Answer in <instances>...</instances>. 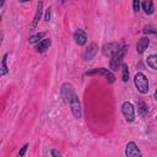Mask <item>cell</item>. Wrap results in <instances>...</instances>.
<instances>
[{
  "label": "cell",
  "mask_w": 157,
  "mask_h": 157,
  "mask_svg": "<svg viewBox=\"0 0 157 157\" xmlns=\"http://www.w3.org/2000/svg\"><path fill=\"white\" fill-rule=\"evenodd\" d=\"M153 98H155V101L157 102V88L155 90V94H153Z\"/></svg>",
  "instance_id": "cell-25"
},
{
  "label": "cell",
  "mask_w": 157,
  "mask_h": 157,
  "mask_svg": "<svg viewBox=\"0 0 157 157\" xmlns=\"http://www.w3.org/2000/svg\"><path fill=\"white\" fill-rule=\"evenodd\" d=\"M65 1H66V0H61V2H63V4H64V2H65Z\"/></svg>",
  "instance_id": "cell-27"
},
{
  "label": "cell",
  "mask_w": 157,
  "mask_h": 157,
  "mask_svg": "<svg viewBox=\"0 0 157 157\" xmlns=\"http://www.w3.org/2000/svg\"><path fill=\"white\" fill-rule=\"evenodd\" d=\"M74 94H75L74 86H72L70 82H65V83L61 85V88H60V96H61V98H63V101H64L65 104L69 105V103H70V101H71V98H72Z\"/></svg>",
  "instance_id": "cell-4"
},
{
  "label": "cell",
  "mask_w": 157,
  "mask_h": 157,
  "mask_svg": "<svg viewBox=\"0 0 157 157\" xmlns=\"http://www.w3.org/2000/svg\"><path fill=\"white\" fill-rule=\"evenodd\" d=\"M42 13H43V1H39L38 5H37L36 13H34V16H33L32 23H31V26H29V31H33V29L37 27V25H38L40 17H42Z\"/></svg>",
  "instance_id": "cell-10"
},
{
  "label": "cell",
  "mask_w": 157,
  "mask_h": 157,
  "mask_svg": "<svg viewBox=\"0 0 157 157\" xmlns=\"http://www.w3.org/2000/svg\"><path fill=\"white\" fill-rule=\"evenodd\" d=\"M6 61H7V54H4L2 60H1V69H0V75L1 76H5L9 72V67H7Z\"/></svg>",
  "instance_id": "cell-17"
},
{
  "label": "cell",
  "mask_w": 157,
  "mask_h": 157,
  "mask_svg": "<svg viewBox=\"0 0 157 157\" xmlns=\"http://www.w3.org/2000/svg\"><path fill=\"white\" fill-rule=\"evenodd\" d=\"M50 44H52V39L50 38H44V39H42L40 42H38L36 44L34 49H36L37 53H44L47 49H49Z\"/></svg>",
  "instance_id": "cell-13"
},
{
  "label": "cell",
  "mask_w": 157,
  "mask_h": 157,
  "mask_svg": "<svg viewBox=\"0 0 157 157\" xmlns=\"http://www.w3.org/2000/svg\"><path fill=\"white\" fill-rule=\"evenodd\" d=\"M52 156H55V157H60L61 156V153L59 152V151H56V150H50V152H49Z\"/></svg>",
  "instance_id": "cell-24"
},
{
  "label": "cell",
  "mask_w": 157,
  "mask_h": 157,
  "mask_svg": "<svg viewBox=\"0 0 157 157\" xmlns=\"http://www.w3.org/2000/svg\"><path fill=\"white\" fill-rule=\"evenodd\" d=\"M134 83L141 94H146L148 92V78L145 76V74L136 72L134 76Z\"/></svg>",
  "instance_id": "cell-2"
},
{
  "label": "cell",
  "mask_w": 157,
  "mask_h": 157,
  "mask_svg": "<svg viewBox=\"0 0 157 157\" xmlns=\"http://www.w3.org/2000/svg\"><path fill=\"white\" fill-rule=\"evenodd\" d=\"M150 45V38L148 37H141L137 43H136V52L139 54H144L146 52V49Z\"/></svg>",
  "instance_id": "cell-12"
},
{
  "label": "cell",
  "mask_w": 157,
  "mask_h": 157,
  "mask_svg": "<svg viewBox=\"0 0 157 157\" xmlns=\"http://www.w3.org/2000/svg\"><path fill=\"white\" fill-rule=\"evenodd\" d=\"M146 63L151 69L157 70V54H151L150 56H147Z\"/></svg>",
  "instance_id": "cell-15"
},
{
  "label": "cell",
  "mask_w": 157,
  "mask_h": 157,
  "mask_svg": "<svg viewBox=\"0 0 157 157\" xmlns=\"http://www.w3.org/2000/svg\"><path fill=\"white\" fill-rule=\"evenodd\" d=\"M141 7V0H132V10L134 12H139Z\"/></svg>",
  "instance_id": "cell-21"
},
{
  "label": "cell",
  "mask_w": 157,
  "mask_h": 157,
  "mask_svg": "<svg viewBox=\"0 0 157 157\" xmlns=\"http://www.w3.org/2000/svg\"><path fill=\"white\" fill-rule=\"evenodd\" d=\"M74 39H75V43L77 45H85L86 42H87V34L83 29H76L75 33H74Z\"/></svg>",
  "instance_id": "cell-11"
},
{
  "label": "cell",
  "mask_w": 157,
  "mask_h": 157,
  "mask_svg": "<svg viewBox=\"0 0 157 157\" xmlns=\"http://www.w3.org/2000/svg\"><path fill=\"white\" fill-rule=\"evenodd\" d=\"M44 36H45L44 32H38V33H36V34H32V36L28 38V42L32 43V44L38 43V42H40V40L44 38Z\"/></svg>",
  "instance_id": "cell-16"
},
{
  "label": "cell",
  "mask_w": 157,
  "mask_h": 157,
  "mask_svg": "<svg viewBox=\"0 0 157 157\" xmlns=\"http://www.w3.org/2000/svg\"><path fill=\"white\" fill-rule=\"evenodd\" d=\"M92 75H101V76H103V77L107 80L108 83H113V82L115 81L114 74H113L110 70L105 69V67H97V69H93V70H91V71L85 72V76H92Z\"/></svg>",
  "instance_id": "cell-3"
},
{
  "label": "cell",
  "mask_w": 157,
  "mask_h": 157,
  "mask_svg": "<svg viewBox=\"0 0 157 157\" xmlns=\"http://www.w3.org/2000/svg\"><path fill=\"white\" fill-rule=\"evenodd\" d=\"M69 107H70V110L72 113V115L76 118V119H80L82 117V110H81V103H80V99H78V96L75 93L69 103Z\"/></svg>",
  "instance_id": "cell-6"
},
{
  "label": "cell",
  "mask_w": 157,
  "mask_h": 157,
  "mask_svg": "<svg viewBox=\"0 0 157 157\" xmlns=\"http://www.w3.org/2000/svg\"><path fill=\"white\" fill-rule=\"evenodd\" d=\"M28 146H29L28 144H25V145H23V147H22V148H21V151L18 152V157H22V156H23V155L26 153V151H27Z\"/></svg>",
  "instance_id": "cell-23"
},
{
  "label": "cell",
  "mask_w": 157,
  "mask_h": 157,
  "mask_svg": "<svg viewBox=\"0 0 157 157\" xmlns=\"http://www.w3.org/2000/svg\"><path fill=\"white\" fill-rule=\"evenodd\" d=\"M121 80L123 82H128L129 80V67L126 64H121Z\"/></svg>",
  "instance_id": "cell-18"
},
{
  "label": "cell",
  "mask_w": 157,
  "mask_h": 157,
  "mask_svg": "<svg viewBox=\"0 0 157 157\" xmlns=\"http://www.w3.org/2000/svg\"><path fill=\"white\" fill-rule=\"evenodd\" d=\"M97 53H98V45H97L96 43H91V44H88V47L86 48L85 53L82 54V59H83L85 61L92 60V59L96 56Z\"/></svg>",
  "instance_id": "cell-8"
},
{
  "label": "cell",
  "mask_w": 157,
  "mask_h": 157,
  "mask_svg": "<svg viewBox=\"0 0 157 157\" xmlns=\"http://www.w3.org/2000/svg\"><path fill=\"white\" fill-rule=\"evenodd\" d=\"M142 32L145 33V34H148V33H152V34H155V36H157V29H155L152 26H150V25H146L145 27H144V29H142Z\"/></svg>",
  "instance_id": "cell-20"
},
{
  "label": "cell",
  "mask_w": 157,
  "mask_h": 157,
  "mask_svg": "<svg viewBox=\"0 0 157 157\" xmlns=\"http://www.w3.org/2000/svg\"><path fill=\"white\" fill-rule=\"evenodd\" d=\"M121 113L128 123H132L135 120V108L132 103L130 102H124L121 104Z\"/></svg>",
  "instance_id": "cell-5"
},
{
  "label": "cell",
  "mask_w": 157,
  "mask_h": 157,
  "mask_svg": "<svg viewBox=\"0 0 157 157\" xmlns=\"http://www.w3.org/2000/svg\"><path fill=\"white\" fill-rule=\"evenodd\" d=\"M141 7H142V10L146 15H152L155 12V6H153L152 0H144L142 4H141Z\"/></svg>",
  "instance_id": "cell-14"
},
{
  "label": "cell",
  "mask_w": 157,
  "mask_h": 157,
  "mask_svg": "<svg viewBox=\"0 0 157 157\" xmlns=\"http://www.w3.org/2000/svg\"><path fill=\"white\" fill-rule=\"evenodd\" d=\"M20 2H27V1H31V0H18Z\"/></svg>",
  "instance_id": "cell-26"
},
{
  "label": "cell",
  "mask_w": 157,
  "mask_h": 157,
  "mask_svg": "<svg viewBox=\"0 0 157 157\" xmlns=\"http://www.w3.org/2000/svg\"><path fill=\"white\" fill-rule=\"evenodd\" d=\"M128 49H129V47L124 44V45H121V47L119 48V50L112 56L110 63H109V67H110L113 71H117V70L121 66V64H123V59H124V56H125Z\"/></svg>",
  "instance_id": "cell-1"
},
{
  "label": "cell",
  "mask_w": 157,
  "mask_h": 157,
  "mask_svg": "<svg viewBox=\"0 0 157 157\" xmlns=\"http://www.w3.org/2000/svg\"><path fill=\"white\" fill-rule=\"evenodd\" d=\"M141 151L137 147V145L134 141H129L125 146V156L128 157H135V156H141Z\"/></svg>",
  "instance_id": "cell-9"
},
{
  "label": "cell",
  "mask_w": 157,
  "mask_h": 157,
  "mask_svg": "<svg viewBox=\"0 0 157 157\" xmlns=\"http://www.w3.org/2000/svg\"><path fill=\"white\" fill-rule=\"evenodd\" d=\"M137 110L140 112L141 115H145L147 113V104L144 101H139V103H137Z\"/></svg>",
  "instance_id": "cell-19"
},
{
  "label": "cell",
  "mask_w": 157,
  "mask_h": 157,
  "mask_svg": "<svg viewBox=\"0 0 157 157\" xmlns=\"http://www.w3.org/2000/svg\"><path fill=\"white\" fill-rule=\"evenodd\" d=\"M50 16H52V9H50V6H48V7H47V10H45L44 21H45V22H49V21H50Z\"/></svg>",
  "instance_id": "cell-22"
},
{
  "label": "cell",
  "mask_w": 157,
  "mask_h": 157,
  "mask_svg": "<svg viewBox=\"0 0 157 157\" xmlns=\"http://www.w3.org/2000/svg\"><path fill=\"white\" fill-rule=\"evenodd\" d=\"M121 45H124V44L123 43H108V44H104L103 48H102V53H103V55L112 58L119 50V48Z\"/></svg>",
  "instance_id": "cell-7"
}]
</instances>
